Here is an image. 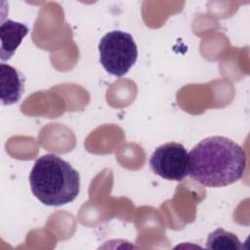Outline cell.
I'll return each instance as SVG.
<instances>
[{
  "label": "cell",
  "instance_id": "1",
  "mask_svg": "<svg viewBox=\"0 0 250 250\" xmlns=\"http://www.w3.org/2000/svg\"><path fill=\"white\" fill-rule=\"evenodd\" d=\"M189 176L199 184L220 188L240 180L246 167L241 146L222 137H208L188 152Z\"/></svg>",
  "mask_w": 250,
  "mask_h": 250
},
{
  "label": "cell",
  "instance_id": "2",
  "mask_svg": "<svg viewBox=\"0 0 250 250\" xmlns=\"http://www.w3.org/2000/svg\"><path fill=\"white\" fill-rule=\"evenodd\" d=\"M34 196L48 206H61L73 201L80 190L79 173L60 156L48 153L39 157L29 174Z\"/></svg>",
  "mask_w": 250,
  "mask_h": 250
},
{
  "label": "cell",
  "instance_id": "3",
  "mask_svg": "<svg viewBox=\"0 0 250 250\" xmlns=\"http://www.w3.org/2000/svg\"><path fill=\"white\" fill-rule=\"evenodd\" d=\"M99 53L103 67L109 74L121 77L135 64L138 58V47L130 33L112 30L100 40Z\"/></svg>",
  "mask_w": 250,
  "mask_h": 250
},
{
  "label": "cell",
  "instance_id": "4",
  "mask_svg": "<svg viewBox=\"0 0 250 250\" xmlns=\"http://www.w3.org/2000/svg\"><path fill=\"white\" fill-rule=\"evenodd\" d=\"M148 163L154 174L168 181L181 182L189 175L188 153L179 143L171 142L156 147Z\"/></svg>",
  "mask_w": 250,
  "mask_h": 250
},
{
  "label": "cell",
  "instance_id": "5",
  "mask_svg": "<svg viewBox=\"0 0 250 250\" xmlns=\"http://www.w3.org/2000/svg\"><path fill=\"white\" fill-rule=\"evenodd\" d=\"M28 31L27 25L22 22L15 21L10 19L2 21L0 26V58L2 62L10 60L13 57Z\"/></svg>",
  "mask_w": 250,
  "mask_h": 250
},
{
  "label": "cell",
  "instance_id": "6",
  "mask_svg": "<svg viewBox=\"0 0 250 250\" xmlns=\"http://www.w3.org/2000/svg\"><path fill=\"white\" fill-rule=\"evenodd\" d=\"M1 102L4 105L18 103L24 91V79L15 67L2 62L0 64Z\"/></svg>",
  "mask_w": 250,
  "mask_h": 250
},
{
  "label": "cell",
  "instance_id": "7",
  "mask_svg": "<svg viewBox=\"0 0 250 250\" xmlns=\"http://www.w3.org/2000/svg\"><path fill=\"white\" fill-rule=\"evenodd\" d=\"M206 247L208 249L216 250H239L242 249V245L238 237L232 232L227 231L222 228L215 229L211 232L206 241Z\"/></svg>",
  "mask_w": 250,
  "mask_h": 250
}]
</instances>
